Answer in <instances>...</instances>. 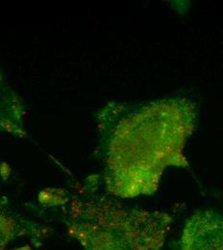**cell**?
<instances>
[{
  "instance_id": "cell-3",
  "label": "cell",
  "mask_w": 223,
  "mask_h": 250,
  "mask_svg": "<svg viewBox=\"0 0 223 250\" xmlns=\"http://www.w3.org/2000/svg\"><path fill=\"white\" fill-rule=\"evenodd\" d=\"M180 250H223V215L198 212L185 224Z\"/></svg>"
},
{
  "instance_id": "cell-1",
  "label": "cell",
  "mask_w": 223,
  "mask_h": 250,
  "mask_svg": "<svg viewBox=\"0 0 223 250\" xmlns=\"http://www.w3.org/2000/svg\"><path fill=\"white\" fill-rule=\"evenodd\" d=\"M111 128L106 182L113 193L150 194L166 167H188L184 148L194 129V110L188 100L142 105L123 114Z\"/></svg>"
},
{
  "instance_id": "cell-2",
  "label": "cell",
  "mask_w": 223,
  "mask_h": 250,
  "mask_svg": "<svg viewBox=\"0 0 223 250\" xmlns=\"http://www.w3.org/2000/svg\"><path fill=\"white\" fill-rule=\"evenodd\" d=\"M115 204L83 203L72 229L86 250H163L171 228V219L166 214Z\"/></svg>"
}]
</instances>
